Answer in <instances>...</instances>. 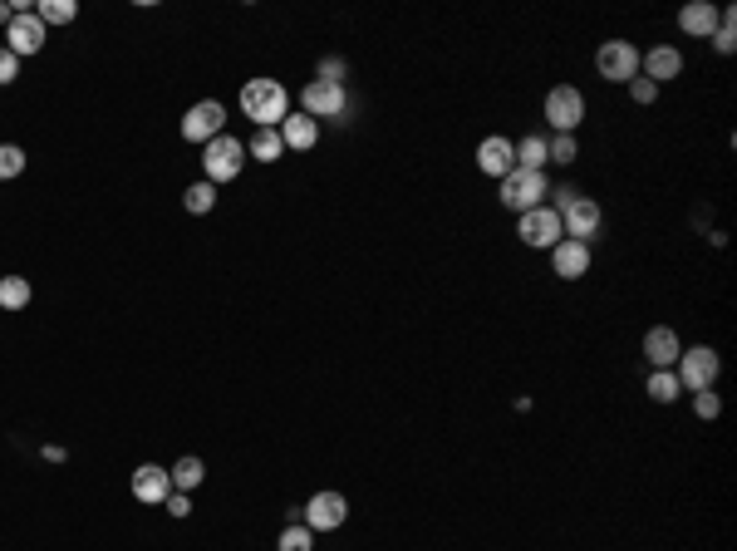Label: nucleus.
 Masks as SVG:
<instances>
[{"label":"nucleus","instance_id":"f257e3e1","mask_svg":"<svg viewBox=\"0 0 737 551\" xmlns=\"http://www.w3.org/2000/svg\"><path fill=\"white\" fill-rule=\"evenodd\" d=\"M241 114L256 123V128H281L290 114V94H285L281 79H246L241 89Z\"/></svg>","mask_w":737,"mask_h":551},{"label":"nucleus","instance_id":"f03ea898","mask_svg":"<svg viewBox=\"0 0 737 551\" xmlns=\"http://www.w3.org/2000/svg\"><path fill=\"white\" fill-rule=\"evenodd\" d=\"M502 207L507 212H531V207H541L546 197H551V187H546V173H526V168H511L507 178H502Z\"/></svg>","mask_w":737,"mask_h":551},{"label":"nucleus","instance_id":"7ed1b4c3","mask_svg":"<svg viewBox=\"0 0 737 551\" xmlns=\"http://www.w3.org/2000/svg\"><path fill=\"white\" fill-rule=\"evenodd\" d=\"M674 374H679V384L688 389V394H698V389H713V384H718V374H723V355H718L713 345L683 350L679 365H674Z\"/></svg>","mask_w":737,"mask_h":551},{"label":"nucleus","instance_id":"20e7f679","mask_svg":"<svg viewBox=\"0 0 737 551\" xmlns=\"http://www.w3.org/2000/svg\"><path fill=\"white\" fill-rule=\"evenodd\" d=\"M241 163H246V143L241 138H231V133H217L212 143H207V153H202V168H207V183H236V173H241Z\"/></svg>","mask_w":737,"mask_h":551},{"label":"nucleus","instance_id":"39448f33","mask_svg":"<svg viewBox=\"0 0 737 551\" xmlns=\"http://www.w3.org/2000/svg\"><path fill=\"white\" fill-rule=\"evenodd\" d=\"M516 237L531 246V251H551V246L561 242L566 232H561V212L556 207H531V212H521V222H516Z\"/></svg>","mask_w":737,"mask_h":551},{"label":"nucleus","instance_id":"423d86ee","mask_svg":"<svg viewBox=\"0 0 737 551\" xmlns=\"http://www.w3.org/2000/svg\"><path fill=\"white\" fill-rule=\"evenodd\" d=\"M541 114H546V123H551L556 133H575V128L585 123V94H580L575 84H556V89L546 94Z\"/></svg>","mask_w":737,"mask_h":551},{"label":"nucleus","instance_id":"0eeeda50","mask_svg":"<svg viewBox=\"0 0 737 551\" xmlns=\"http://www.w3.org/2000/svg\"><path fill=\"white\" fill-rule=\"evenodd\" d=\"M600 222H605V212H600V202H595V197H585V192H580L570 207H561V232H566L570 242L590 246L595 237H600Z\"/></svg>","mask_w":737,"mask_h":551},{"label":"nucleus","instance_id":"6e6552de","mask_svg":"<svg viewBox=\"0 0 737 551\" xmlns=\"http://www.w3.org/2000/svg\"><path fill=\"white\" fill-rule=\"evenodd\" d=\"M217 133H227V109L217 104V99H202V104H192L187 114H182V138L187 143H212Z\"/></svg>","mask_w":737,"mask_h":551},{"label":"nucleus","instance_id":"1a4fd4ad","mask_svg":"<svg viewBox=\"0 0 737 551\" xmlns=\"http://www.w3.org/2000/svg\"><path fill=\"white\" fill-rule=\"evenodd\" d=\"M300 104H305V114L320 123V119H340L344 109H349V94H344V84H330V79H310L305 89H300Z\"/></svg>","mask_w":737,"mask_h":551},{"label":"nucleus","instance_id":"9d476101","mask_svg":"<svg viewBox=\"0 0 737 551\" xmlns=\"http://www.w3.org/2000/svg\"><path fill=\"white\" fill-rule=\"evenodd\" d=\"M595 69H600V79H610V84H629V79L639 74V50H634L629 40H605V45L595 50Z\"/></svg>","mask_w":737,"mask_h":551},{"label":"nucleus","instance_id":"9b49d317","mask_svg":"<svg viewBox=\"0 0 737 551\" xmlns=\"http://www.w3.org/2000/svg\"><path fill=\"white\" fill-rule=\"evenodd\" d=\"M300 517H305L310 532H335V527H344V517H349V502H344V492H315L300 507Z\"/></svg>","mask_w":737,"mask_h":551},{"label":"nucleus","instance_id":"f8f14e48","mask_svg":"<svg viewBox=\"0 0 737 551\" xmlns=\"http://www.w3.org/2000/svg\"><path fill=\"white\" fill-rule=\"evenodd\" d=\"M40 45H45V25H40V15H35V10H25V15H15V20L5 25V50H10L15 60L40 55Z\"/></svg>","mask_w":737,"mask_h":551},{"label":"nucleus","instance_id":"ddd939ff","mask_svg":"<svg viewBox=\"0 0 737 551\" xmlns=\"http://www.w3.org/2000/svg\"><path fill=\"white\" fill-rule=\"evenodd\" d=\"M477 168L487 173V178H507L511 168H516V143L511 138H502V133H492V138H482L477 143Z\"/></svg>","mask_w":737,"mask_h":551},{"label":"nucleus","instance_id":"4468645a","mask_svg":"<svg viewBox=\"0 0 737 551\" xmlns=\"http://www.w3.org/2000/svg\"><path fill=\"white\" fill-rule=\"evenodd\" d=\"M133 497H138V502H148V507H163V502L172 497V473H168V468H158V463L133 468Z\"/></svg>","mask_w":737,"mask_h":551},{"label":"nucleus","instance_id":"2eb2a0df","mask_svg":"<svg viewBox=\"0 0 737 551\" xmlns=\"http://www.w3.org/2000/svg\"><path fill=\"white\" fill-rule=\"evenodd\" d=\"M551 266H556V276H561V281H580V276H590V246L561 237V242L551 246Z\"/></svg>","mask_w":737,"mask_h":551},{"label":"nucleus","instance_id":"dca6fc26","mask_svg":"<svg viewBox=\"0 0 737 551\" xmlns=\"http://www.w3.org/2000/svg\"><path fill=\"white\" fill-rule=\"evenodd\" d=\"M679 355H683V340L669 330V325H654L649 335H644V360L654 369H674L679 365Z\"/></svg>","mask_w":737,"mask_h":551},{"label":"nucleus","instance_id":"f3484780","mask_svg":"<svg viewBox=\"0 0 737 551\" xmlns=\"http://www.w3.org/2000/svg\"><path fill=\"white\" fill-rule=\"evenodd\" d=\"M639 69H644V79H649V84H659V89H664L669 79H679V74H683V55L674 50V45H654L649 55H639Z\"/></svg>","mask_w":737,"mask_h":551},{"label":"nucleus","instance_id":"a211bd4d","mask_svg":"<svg viewBox=\"0 0 737 551\" xmlns=\"http://www.w3.org/2000/svg\"><path fill=\"white\" fill-rule=\"evenodd\" d=\"M718 20H723V5H713V0H688L679 10V30L683 35H698V40H708L718 30Z\"/></svg>","mask_w":737,"mask_h":551},{"label":"nucleus","instance_id":"6ab92c4d","mask_svg":"<svg viewBox=\"0 0 737 551\" xmlns=\"http://www.w3.org/2000/svg\"><path fill=\"white\" fill-rule=\"evenodd\" d=\"M276 133H281L285 148H295V153H310V148L320 143V123L310 119V114H285V123Z\"/></svg>","mask_w":737,"mask_h":551},{"label":"nucleus","instance_id":"aec40b11","mask_svg":"<svg viewBox=\"0 0 737 551\" xmlns=\"http://www.w3.org/2000/svg\"><path fill=\"white\" fill-rule=\"evenodd\" d=\"M546 163H551V153H546V133H526V138L516 143V168L541 173Z\"/></svg>","mask_w":737,"mask_h":551},{"label":"nucleus","instance_id":"412c9836","mask_svg":"<svg viewBox=\"0 0 737 551\" xmlns=\"http://www.w3.org/2000/svg\"><path fill=\"white\" fill-rule=\"evenodd\" d=\"M168 473H172V492H197L202 488V478H207L202 458H177Z\"/></svg>","mask_w":737,"mask_h":551},{"label":"nucleus","instance_id":"4be33fe9","mask_svg":"<svg viewBox=\"0 0 737 551\" xmlns=\"http://www.w3.org/2000/svg\"><path fill=\"white\" fill-rule=\"evenodd\" d=\"M246 153H251L256 163H281V153H285L281 133H276V128H256V138L246 143Z\"/></svg>","mask_w":737,"mask_h":551},{"label":"nucleus","instance_id":"5701e85b","mask_svg":"<svg viewBox=\"0 0 737 551\" xmlns=\"http://www.w3.org/2000/svg\"><path fill=\"white\" fill-rule=\"evenodd\" d=\"M679 394H683V384H679L674 369H654V374H649V399H654V404H674Z\"/></svg>","mask_w":737,"mask_h":551},{"label":"nucleus","instance_id":"b1692460","mask_svg":"<svg viewBox=\"0 0 737 551\" xmlns=\"http://www.w3.org/2000/svg\"><path fill=\"white\" fill-rule=\"evenodd\" d=\"M708 40H713V50H718V55H733V50H737V10H733V5H723V20H718V30H713Z\"/></svg>","mask_w":737,"mask_h":551},{"label":"nucleus","instance_id":"393cba45","mask_svg":"<svg viewBox=\"0 0 737 551\" xmlns=\"http://www.w3.org/2000/svg\"><path fill=\"white\" fill-rule=\"evenodd\" d=\"M0 306L5 310L30 306V281H25V276H0Z\"/></svg>","mask_w":737,"mask_h":551},{"label":"nucleus","instance_id":"a878e982","mask_svg":"<svg viewBox=\"0 0 737 551\" xmlns=\"http://www.w3.org/2000/svg\"><path fill=\"white\" fill-rule=\"evenodd\" d=\"M35 15H40V25L50 30V25H69V20L79 15V5H74V0H40Z\"/></svg>","mask_w":737,"mask_h":551},{"label":"nucleus","instance_id":"bb28decb","mask_svg":"<svg viewBox=\"0 0 737 551\" xmlns=\"http://www.w3.org/2000/svg\"><path fill=\"white\" fill-rule=\"evenodd\" d=\"M182 207H187L192 217L212 212V207H217V187H212V183H192L187 192H182Z\"/></svg>","mask_w":737,"mask_h":551},{"label":"nucleus","instance_id":"cd10ccee","mask_svg":"<svg viewBox=\"0 0 737 551\" xmlns=\"http://www.w3.org/2000/svg\"><path fill=\"white\" fill-rule=\"evenodd\" d=\"M276 551H315V532L305 522H290L281 532V542H276Z\"/></svg>","mask_w":737,"mask_h":551},{"label":"nucleus","instance_id":"c85d7f7f","mask_svg":"<svg viewBox=\"0 0 737 551\" xmlns=\"http://www.w3.org/2000/svg\"><path fill=\"white\" fill-rule=\"evenodd\" d=\"M546 153H551L556 168H570L575 153H580V148H575V133H551V138H546Z\"/></svg>","mask_w":737,"mask_h":551},{"label":"nucleus","instance_id":"c756f323","mask_svg":"<svg viewBox=\"0 0 737 551\" xmlns=\"http://www.w3.org/2000/svg\"><path fill=\"white\" fill-rule=\"evenodd\" d=\"M20 173H25V148L20 143H0V183H10Z\"/></svg>","mask_w":737,"mask_h":551},{"label":"nucleus","instance_id":"7c9ffc66","mask_svg":"<svg viewBox=\"0 0 737 551\" xmlns=\"http://www.w3.org/2000/svg\"><path fill=\"white\" fill-rule=\"evenodd\" d=\"M693 414H698L703 424H713V419L723 414V399H718L713 389H698V394H693Z\"/></svg>","mask_w":737,"mask_h":551},{"label":"nucleus","instance_id":"2f4dec72","mask_svg":"<svg viewBox=\"0 0 737 551\" xmlns=\"http://www.w3.org/2000/svg\"><path fill=\"white\" fill-rule=\"evenodd\" d=\"M629 99H634V104H654V99H659V84H649L644 74H634V79H629Z\"/></svg>","mask_w":737,"mask_h":551},{"label":"nucleus","instance_id":"473e14b6","mask_svg":"<svg viewBox=\"0 0 737 551\" xmlns=\"http://www.w3.org/2000/svg\"><path fill=\"white\" fill-rule=\"evenodd\" d=\"M15 79H20V60L0 45V89H5V84H15Z\"/></svg>","mask_w":737,"mask_h":551},{"label":"nucleus","instance_id":"72a5a7b5","mask_svg":"<svg viewBox=\"0 0 737 551\" xmlns=\"http://www.w3.org/2000/svg\"><path fill=\"white\" fill-rule=\"evenodd\" d=\"M320 79H330V84H344V60H340V55H330V60L320 64Z\"/></svg>","mask_w":737,"mask_h":551},{"label":"nucleus","instance_id":"f704fd0d","mask_svg":"<svg viewBox=\"0 0 737 551\" xmlns=\"http://www.w3.org/2000/svg\"><path fill=\"white\" fill-rule=\"evenodd\" d=\"M163 507H168V517H187V512H192V497H187V492H172Z\"/></svg>","mask_w":737,"mask_h":551},{"label":"nucleus","instance_id":"c9c22d12","mask_svg":"<svg viewBox=\"0 0 737 551\" xmlns=\"http://www.w3.org/2000/svg\"><path fill=\"white\" fill-rule=\"evenodd\" d=\"M10 20H15V5H5V0H0V25H10Z\"/></svg>","mask_w":737,"mask_h":551}]
</instances>
